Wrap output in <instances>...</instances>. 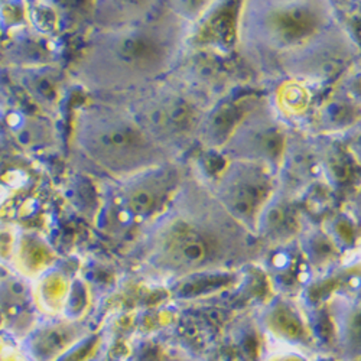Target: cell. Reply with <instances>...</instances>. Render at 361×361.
Wrapping results in <instances>:
<instances>
[{"instance_id": "cell-1", "label": "cell", "mask_w": 361, "mask_h": 361, "mask_svg": "<svg viewBox=\"0 0 361 361\" xmlns=\"http://www.w3.org/2000/svg\"><path fill=\"white\" fill-rule=\"evenodd\" d=\"M256 240L208 187L184 183L169 207L146 228L143 264L162 279L227 272L255 257Z\"/></svg>"}, {"instance_id": "cell-2", "label": "cell", "mask_w": 361, "mask_h": 361, "mask_svg": "<svg viewBox=\"0 0 361 361\" xmlns=\"http://www.w3.org/2000/svg\"><path fill=\"white\" fill-rule=\"evenodd\" d=\"M185 29L176 12H137L90 45L80 64L82 81L99 92H145L176 64Z\"/></svg>"}, {"instance_id": "cell-3", "label": "cell", "mask_w": 361, "mask_h": 361, "mask_svg": "<svg viewBox=\"0 0 361 361\" xmlns=\"http://www.w3.org/2000/svg\"><path fill=\"white\" fill-rule=\"evenodd\" d=\"M73 137L80 157L120 183L173 159L126 107L102 104L82 110Z\"/></svg>"}, {"instance_id": "cell-4", "label": "cell", "mask_w": 361, "mask_h": 361, "mask_svg": "<svg viewBox=\"0 0 361 361\" xmlns=\"http://www.w3.org/2000/svg\"><path fill=\"white\" fill-rule=\"evenodd\" d=\"M337 22L326 2H247L240 12L237 37L253 61L283 68Z\"/></svg>"}, {"instance_id": "cell-5", "label": "cell", "mask_w": 361, "mask_h": 361, "mask_svg": "<svg viewBox=\"0 0 361 361\" xmlns=\"http://www.w3.org/2000/svg\"><path fill=\"white\" fill-rule=\"evenodd\" d=\"M143 129L172 157L202 133L212 107L184 85L155 84L130 110Z\"/></svg>"}, {"instance_id": "cell-6", "label": "cell", "mask_w": 361, "mask_h": 361, "mask_svg": "<svg viewBox=\"0 0 361 361\" xmlns=\"http://www.w3.org/2000/svg\"><path fill=\"white\" fill-rule=\"evenodd\" d=\"M275 188L276 168L255 161L230 159L209 190L235 221L257 237Z\"/></svg>"}, {"instance_id": "cell-7", "label": "cell", "mask_w": 361, "mask_h": 361, "mask_svg": "<svg viewBox=\"0 0 361 361\" xmlns=\"http://www.w3.org/2000/svg\"><path fill=\"white\" fill-rule=\"evenodd\" d=\"M114 198V209L126 216V223L152 224L184 185V178L171 161L133 178L122 180Z\"/></svg>"}, {"instance_id": "cell-8", "label": "cell", "mask_w": 361, "mask_h": 361, "mask_svg": "<svg viewBox=\"0 0 361 361\" xmlns=\"http://www.w3.org/2000/svg\"><path fill=\"white\" fill-rule=\"evenodd\" d=\"M223 147L231 159L262 162L278 168L283 150V133L275 120L257 104L233 130Z\"/></svg>"}, {"instance_id": "cell-9", "label": "cell", "mask_w": 361, "mask_h": 361, "mask_svg": "<svg viewBox=\"0 0 361 361\" xmlns=\"http://www.w3.org/2000/svg\"><path fill=\"white\" fill-rule=\"evenodd\" d=\"M88 331L73 321L54 322L31 334L23 344L34 361H58L82 343Z\"/></svg>"}, {"instance_id": "cell-10", "label": "cell", "mask_w": 361, "mask_h": 361, "mask_svg": "<svg viewBox=\"0 0 361 361\" xmlns=\"http://www.w3.org/2000/svg\"><path fill=\"white\" fill-rule=\"evenodd\" d=\"M39 288L38 300L42 304V308L51 312V315H58L56 312L63 311L68 298V282L61 276H49Z\"/></svg>"}, {"instance_id": "cell-11", "label": "cell", "mask_w": 361, "mask_h": 361, "mask_svg": "<svg viewBox=\"0 0 361 361\" xmlns=\"http://www.w3.org/2000/svg\"><path fill=\"white\" fill-rule=\"evenodd\" d=\"M0 361H34L26 348L8 334L0 333Z\"/></svg>"}, {"instance_id": "cell-12", "label": "cell", "mask_w": 361, "mask_h": 361, "mask_svg": "<svg viewBox=\"0 0 361 361\" xmlns=\"http://www.w3.org/2000/svg\"><path fill=\"white\" fill-rule=\"evenodd\" d=\"M262 361H312L300 347L281 344L276 350L270 351Z\"/></svg>"}, {"instance_id": "cell-13", "label": "cell", "mask_w": 361, "mask_h": 361, "mask_svg": "<svg viewBox=\"0 0 361 361\" xmlns=\"http://www.w3.org/2000/svg\"><path fill=\"white\" fill-rule=\"evenodd\" d=\"M343 94L361 107V68L348 74Z\"/></svg>"}, {"instance_id": "cell-14", "label": "cell", "mask_w": 361, "mask_h": 361, "mask_svg": "<svg viewBox=\"0 0 361 361\" xmlns=\"http://www.w3.org/2000/svg\"><path fill=\"white\" fill-rule=\"evenodd\" d=\"M158 361H201V360L194 355H190L187 353L175 351V353H168V354L162 355Z\"/></svg>"}, {"instance_id": "cell-15", "label": "cell", "mask_w": 361, "mask_h": 361, "mask_svg": "<svg viewBox=\"0 0 361 361\" xmlns=\"http://www.w3.org/2000/svg\"><path fill=\"white\" fill-rule=\"evenodd\" d=\"M355 214H357V219H358V221L361 223V190H360V192L357 194V200H355Z\"/></svg>"}]
</instances>
